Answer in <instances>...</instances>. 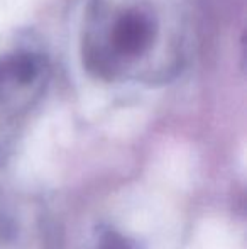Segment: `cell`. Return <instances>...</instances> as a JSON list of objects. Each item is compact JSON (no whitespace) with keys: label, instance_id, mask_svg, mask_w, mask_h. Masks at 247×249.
<instances>
[{"label":"cell","instance_id":"6da1fadb","mask_svg":"<svg viewBox=\"0 0 247 249\" xmlns=\"http://www.w3.org/2000/svg\"><path fill=\"white\" fill-rule=\"evenodd\" d=\"M86 34L90 65L109 76L141 71L161 37V20L149 0H99Z\"/></svg>","mask_w":247,"mask_h":249},{"label":"cell","instance_id":"7a4b0ae2","mask_svg":"<svg viewBox=\"0 0 247 249\" xmlns=\"http://www.w3.org/2000/svg\"><path fill=\"white\" fill-rule=\"evenodd\" d=\"M99 249H129V248L122 237L115 236V234H110V236H107L105 239L102 241Z\"/></svg>","mask_w":247,"mask_h":249}]
</instances>
